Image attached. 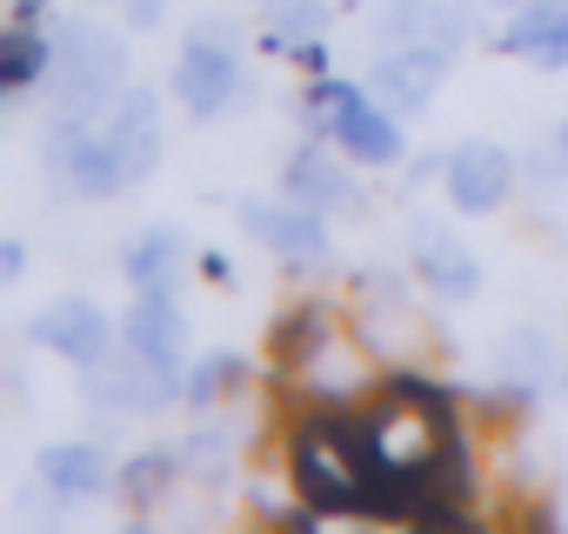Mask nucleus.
Masks as SVG:
<instances>
[{"instance_id": "412c9836", "label": "nucleus", "mask_w": 568, "mask_h": 534, "mask_svg": "<svg viewBox=\"0 0 568 534\" xmlns=\"http://www.w3.org/2000/svg\"><path fill=\"white\" fill-rule=\"evenodd\" d=\"M322 0H274V21H267V48H281V54H302V48H315L322 41Z\"/></svg>"}, {"instance_id": "b1692460", "label": "nucleus", "mask_w": 568, "mask_h": 534, "mask_svg": "<svg viewBox=\"0 0 568 534\" xmlns=\"http://www.w3.org/2000/svg\"><path fill=\"white\" fill-rule=\"evenodd\" d=\"M501 368H508V374H541V368H548V341H541V335H528V328H521V335H508Z\"/></svg>"}, {"instance_id": "6ab92c4d", "label": "nucleus", "mask_w": 568, "mask_h": 534, "mask_svg": "<svg viewBox=\"0 0 568 534\" xmlns=\"http://www.w3.org/2000/svg\"><path fill=\"white\" fill-rule=\"evenodd\" d=\"M48 68H54V28L41 34V21L21 14V21L8 28V48H0V88H8V94H28Z\"/></svg>"}, {"instance_id": "dca6fc26", "label": "nucleus", "mask_w": 568, "mask_h": 534, "mask_svg": "<svg viewBox=\"0 0 568 534\" xmlns=\"http://www.w3.org/2000/svg\"><path fill=\"white\" fill-rule=\"evenodd\" d=\"M288 194L295 201H308V207H342V214H362V181L335 161V154H322V147H302V154H288Z\"/></svg>"}, {"instance_id": "f3484780", "label": "nucleus", "mask_w": 568, "mask_h": 534, "mask_svg": "<svg viewBox=\"0 0 568 534\" xmlns=\"http://www.w3.org/2000/svg\"><path fill=\"white\" fill-rule=\"evenodd\" d=\"M41 487L54 501H94V494L114 487V474H108V454L94 441H61V448L41 454Z\"/></svg>"}, {"instance_id": "f8f14e48", "label": "nucleus", "mask_w": 568, "mask_h": 534, "mask_svg": "<svg viewBox=\"0 0 568 534\" xmlns=\"http://www.w3.org/2000/svg\"><path fill=\"white\" fill-rule=\"evenodd\" d=\"M121 341L134 355L161 361V368H181V355H187V315L174 308V295H134V308L121 321Z\"/></svg>"}, {"instance_id": "ddd939ff", "label": "nucleus", "mask_w": 568, "mask_h": 534, "mask_svg": "<svg viewBox=\"0 0 568 534\" xmlns=\"http://www.w3.org/2000/svg\"><path fill=\"white\" fill-rule=\"evenodd\" d=\"M501 54L535 61V68H568V0H528V8H515Z\"/></svg>"}, {"instance_id": "bb28decb", "label": "nucleus", "mask_w": 568, "mask_h": 534, "mask_svg": "<svg viewBox=\"0 0 568 534\" xmlns=\"http://www.w3.org/2000/svg\"><path fill=\"white\" fill-rule=\"evenodd\" d=\"M495 8H528V0H495Z\"/></svg>"}, {"instance_id": "0eeeda50", "label": "nucleus", "mask_w": 568, "mask_h": 534, "mask_svg": "<svg viewBox=\"0 0 568 534\" xmlns=\"http://www.w3.org/2000/svg\"><path fill=\"white\" fill-rule=\"evenodd\" d=\"M241 227L274 254V260H288V267H322L328 260V220H322V207H308V201H241Z\"/></svg>"}, {"instance_id": "5701e85b", "label": "nucleus", "mask_w": 568, "mask_h": 534, "mask_svg": "<svg viewBox=\"0 0 568 534\" xmlns=\"http://www.w3.org/2000/svg\"><path fill=\"white\" fill-rule=\"evenodd\" d=\"M227 454H234V434H227V428H221V434L201 428V434L181 448V468H187L194 481H221V474H227Z\"/></svg>"}, {"instance_id": "423d86ee", "label": "nucleus", "mask_w": 568, "mask_h": 534, "mask_svg": "<svg viewBox=\"0 0 568 534\" xmlns=\"http://www.w3.org/2000/svg\"><path fill=\"white\" fill-rule=\"evenodd\" d=\"M81 394L94 408H114V414H154L181 394V368H161L134 348H114V355L81 368Z\"/></svg>"}, {"instance_id": "4be33fe9", "label": "nucleus", "mask_w": 568, "mask_h": 534, "mask_svg": "<svg viewBox=\"0 0 568 534\" xmlns=\"http://www.w3.org/2000/svg\"><path fill=\"white\" fill-rule=\"evenodd\" d=\"M241 374H247L241 355H207V361L187 374V401H194V408H214V401H227V394L241 388Z\"/></svg>"}, {"instance_id": "9b49d317", "label": "nucleus", "mask_w": 568, "mask_h": 534, "mask_svg": "<svg viewBox=\"0 0 568 534\" xmlns=\"http://www.w3.org/2000/svg\"><path fill=\"white\" fill-rule=\"evenodd\" d=\"M41 348H54L61 361H74V368H88V361H101V355H114V328H108V308H94V301H81V295H68V301H48L41 315H34V328H28Z\"/></svg>"}, {"instance_id": "aec40b11", "label": "nucleus", "mask_w": 568, "mask_h": 534, "mask_svg": "<svg viewBox=\"0 0 568 534\" xmlns=\"http://www.w3.org/2000/svg\"><path fill=\"white\" fill-rule=\"evenodd\" d=\"M181 474V454H168V448H141L121 474H114V494H121V507H134V514H148L161 494H168V481Z\"/></svg>"}, {"instance_id": "cd10ccee", "label": "nucleus", "mask_w": 568, "mask_h": 534, "mask_svg": "<svg viewBox=\"0 0 568 534\" xmlns=\"http://www.w3.org/2000/svg\"><path fill=\"white\" fill-rule=\"evenodd\" d=\"M267 8H274V0H267Z\"/></svg>"}, {"instance_id": "2eb2a0df", "label": "nucleus", "mask_w": 568, "mask_h": 534, "mask_svg": "<svg viewBox=\"0 0 568 534\" xmlns=\"http://www.w3.org/2000/svg\"><path fill=\"white\" fill-rule=\"evenodd\" d=\"M181 267H187V240L174 227H148L121 254V275H128L134 295H174L181 288Z\"/></svg>"}, {"instance_id": "20e7f679", "label": "nucleus", "mask_w": 568, "mask_h": 534, "mask_svg": "<svg viewBox=\"0 0 568 534\" xmlns=\"http://www.w3.org/2000/svg\"><path fill=\"white\" fill-rule=\"evenodd\" d=\"M234 94H241V54H234V34L207 14V21H194L187 48H181V61H174V101H187V114L207 121V114H221Z\"/></svg>"}, {"instance_id": "a211bd4d", "label": "nucleus", "mask_w": 568, "mask_h": 534, "mask_svg": "<svg viewBox=\"0 0 568 534\" xmlns=\"http://www.w3.org/2000/svg\"><path fill=\"white\" fill-rule=\"evenodd\" d=\"M382 28H395L402 41H428V48H455L468 34V8L462 0H388Z\"/></svg>"}, {"instance_id": "a878e982", "label": "nucleus", "mask_w": 568, "mask_h": 534, "mask_svg": "<svg viewBox=\"0 0 568 534\" xmlns=\"http://www.w3.org/2000/svg\"><path fill=\"white\" fill-rule=\"evenodd\" d=\"M161 14H168V0H128V21L134 28H154Z\"/></svg>"}, {"instance_id": "1a4fd4ad", "label": "nucleus", "mask_w": 568, "mask_h": 534, "mask_svg": "<svg viewBox=\"0 0 568 534\" xmlns=\"http://www.w3.org/2000/svg\"><path fill=\"white\" fill-rule=\"evenodd\" d=\"M408 254H415L422 288L442 295V301H468V295L481 288V260H475V247H468L455 227H442V220H415V227H408Z\"/></svg>"}, {"instance_id": "7ed1b4c3", "label": "nucleus", "mask_w": 568, "mask_h": 534, "mask_svg": "<svg viewBox=\"0 0 568 534\" xmlns=\"http://www.w3.org/2000/svg\"><path fill=\"white\" fill-rule=\"evenodd\" d=\"M308 121L322 127V141H335L348 161H368V167H395L402 161V114L382 107L375 94L348 88V81H322L308 94Z\"/></svg>"}, {"instance_id": "4468645a", "label": "nucleus", "mask_w": 568, "mask_h": 534, "mask_svg": "<svg viewBox=\"0 0 568 534\" xmlns=\"http://www.w3.org/2000/svg\"><path fill=\"white\" fill-rule=\"evenodd\" d=\"M108 134H114V147H121V161H128L134 181H148V174L161 167V101H154L148 88H128V94L114 101Z\"/></svg>"}, {"instance_id": "f257e3e1", "label": "nucleus", "mask_w": 568, "mask_h": 534, "mask_svg": "<svg viewBox=\"0 0 568 534\" xmlns=\"http://www.w3.org/2000/svg\"><path fill=\"white\" fill-rule=\"evenodd\" d=\"M288 474H295V494L315 501L322 514H362L368 507V448H362V421L355 414H315L295 448H288Z\"/></svg>"}, {"instance_id": "39448f33", "label": "nucleus", "mask_w": 568, "mask_h": 534, "mask_svg": "<svg viewBox=\"0 0 568 534\" xmlns=\"http://www.w3.org/2000/svg\"><path fill=\"white\" fill-rule=\"evenodd\" d=\"M48 167H54L61 187H74V194H88V201H108V194L134 187V174H128V161H121L108 121H101V127H94V121H61V127L48 134Z\"/></svg>"}, {"instance_id": "9d476101", "label": "nucleus", "mask_w": 568, "mask_h": 534, "mask_svg": "<svg viewBox=\"0 0 568 534\" xmlns=\"http://www.w3.org/2000/svg\"><path fill=\"white\" fill-rule=\"evenodd\" d=\"M442 181H448V201L462 214H495L515 194V154L495 147V141H462L448 154V174Z\"/></svg>"}, {"instance_id": "f03ea898", "label": "nucleus", "mask_w": 568, "mask_h": 534, "mask_svg": "<svg viewBox=\"0 0 568 534\" xmlns=\"http://www.w3.org/2000/svg\"><path fill=\"white\" fill-rule=\"evenodd\" d=\"M54 121H101L128 94V48L94 21H54Z\"/></svg>"}, {"instance_id": "6e6552de", "label": "nucleus", "mask_w": 568, "mask_h": 534, "mask_svg": "<svg viewBox=\"0 0 568 534\" xmlns=\"http://www.w3.org/2000/svg\"><path fill=\"white\" fill-rule=\"evenodd\" d=\"M448 68H455V48L402 41V48H388V54L375 61V74H368V94H375L382 107H395V114H422V107L435 101V88L448 81Z\"/></svg>"}, {"instance_id": "393cba45", "label": "nucleus", "mask_w": 568, "mask_h": 534, "mask_svg": "<svg viewBox=\"0 0 568 534\" xmlns=\"http://www.w3.org/2000/svg\"><path fill=\"white\" fill-rule=\"evenodd\" d=\"M28 275V254H21V240H0V281H21Z\"/></svg>"}]
</instances>
